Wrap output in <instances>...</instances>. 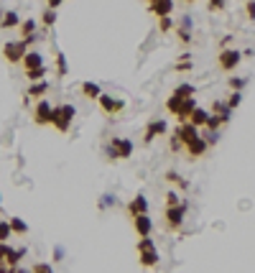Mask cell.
Segmentation results:
<instances>
[{"label":"cell","instance_id":"cell-1","mask_svg":"<svg viewBox=\"0 0 255 273\" xmlns=\"http://www.w3.org/2000/svg\"><path fill=\"white\" fill-rule=\"evenodd\" d=\"M74 115H77L74 105H69V102L54 105V107H51V125H54L59 133H66V131L71 128V120H74Z\"/></svg>","mask_w":255,"mask_h":273},{"label":"cell","instance_id":"cell-2","mask_svg":"<svg viewBox=\"0 0 255 273\" xmlns=\"http://www.w3.org/2000/svg\"><path fill=\"white\" fill-rule=\"evenodd\" d=\"M26 51H28V44H26L23 39H18V41H8V44L3 46V59H5L8 64H21V59H23Z\"/></svg>","mask_w":255,"mask_h":273},{"label":"cell","instance_id":"cell-3","mask_svg":"<svg viewBox=\"0 0 255 273\" xmlns=\"http://www.w3.org/2000/svg\"><path fill=\"white\" fill-rule=\"evenodd\" d=\"M184 214H187V205H171L166 207V212H163V220H166V227L169 230H174V232H179L181 230V225H184Z\"/></svg>","mask_w":255,"mask_h":273},{"label":"cell","instance_id":"cell-4","mask_svg":"<svg viewBox=\"0 0 255 273\" xmlns=\"http://www.w3.org/2000/svg\"><path fill=\"white\" fill-rule=\"evenodd\" d=\"M130 153H133V140H128V138H113L110 145H107V156H110L113 161L130 158Z\"/></svg>","mask_w":255,"mask_h":273},{"label":"cell","instance_id":"cell-5","mask_svg":"<svg viewBox=\"0 0 255 273\" xmlns=\"http://www.w3.org/2000/svg\"><path fill=\"white\" fill-rule=\"evenodd\" d=\"M97 102H100L102 113H107V115H120V113L125 110V100H123V97H113V95H100V97H97Z\"/></svg>","mask_w":255,"mask_h":273},{"label":"cell","instance_id":"cell-6","mask_svg":"<svg viewBox=\"0 0 255 273\" xmlns=\"http://www.w3.org/2000/svg\"><path fill=\"white\" fill-rule=\"evenodd\" d=\"M240 59H243V54L238 49H222L220 57H217V64H220L222 71H232V69L240 64Z\"/></svg>","mask_w":255,"mask_h":273},{"label":"cell","instance_id":"cell-7","mask_svg":"<svg viewBox=\"0 0 255 273\" xmlns=\"http://www.w3.org/2000/svg\"><path fill=\"white\" fill-rule=\"evenodd\" d=\"M51 107H54V105L41 97V100L36 102V107H33V123H36V125H51Z\"/></svg>","mask_w":255,"mask_h":273},{"label":"cell","instance_id":"cell-8","mask_svg":"<svg viewBox=\"0 0 255 273\" xmlns=\"http://www.w3.org/2000/svg\"><path fill=\"white\" fill-rule=\"evenodd\" d=\"M174 33H176L179 44L189 46L191 39H194V33H191V18H189V15H184V18H181L179 23H174Z\"/></svg>","mask_w":255,"mask_h":273},{"label":"cell","instance_id":"cell-9","mask_svg":"<svg viewBox=\"0 0 255 273\" xmlns=\"http://www.w3.org/2000/svg\"><path fill=\"white\" fill-rule=\"evenodd\" d=\"M207 148H209V143L204 140L202 136H196L194 140H189L187 145H184V151H187V156H189L191 161H196V158H202L204 153H207Z\"/></svg>","mask_w":255,"mask_h":273},{"label":"cell","instance_id":"cell-10","mask_svg":"<svg viewBox=\"0 0 255 273\" xmlns=\"http://www.w3.org/2000/svg\"><path fill=\"white\" fill-rule=\"evenodd\" d=\"M130 220H133V230L138 232V238H143V235H151V232H153V220L148 217V212L135 214V217H130Z\"/></svg>","mask_w":255,"mask_h":273},{"label":"cell","instance_id":"cell-11","mask_svg":"<svg viewBox=\"0 0 255 273\" xmlns=\"http://www.w3.org/2000/svg\"><path fill=\"white\" fill-rule=\"evenodd\" d=\"M148 10H151L153 18L171 15L174 13V0H148Z\"/></svg>","mask_w":255,"mask_h":273},{"label":"cell","instance_id":"cell-12","mask_svg":"<svg viewBox=\"0 0 255 273\" xmlns=\"http://www.w3.org/2000/svg\"><path fill=\"white\" fill-rule=\"evenodd\" d=\"M166 131H169L166 120H153V123H148V125H145V133H143V143H151L153 138L163 136Z\"/></svg>","mask_w":255,"mask_h":273},{"label":"cell","instance_id":"cell-13","mask_svg":"<svg viewBox=\"0 0 255 273\" xmlns=\"http://www.w3.org/2000/svg\"><path fill=\"white\" fill-rule=\"evenodd\" d=\"M174 136L187 145L189 140H194V138L199 136V128H196V125H191L189 120H187V123H179V128H176V133H174Z\"/></svg>","mask_w":255,"mask_h":273},{"label":"cell","instance_id":"cell-14","mask_svg":"<svg viewBox=\"0 0 255 273\" xmlns=\"http://www.w3.org/2000/svg\"><path fill=\"white\" fill-rule=\"evenodd\" d=\"M194 107H196V97H194V95H191V97H184V100H181V105H179V110L174 113V115H176V120H179V123H187Z\"/></svg>","mask_w":255,"mask_h":273},{"label":"cell","instance_id":"cell-15","mask_svg":"<svg viewBox=\"0 0 255 273\" xmlns=\"http://www.w3.org/2000/svg\"><path fill=\"white\" fill-rule=\"evenodd\" d=\"M138 263H140L143 268H156V266H158V253H156V248L138 250Z\"/></svg>","mask_w":255,"mask_h":273},{"label":"cell","instance_id":"cell-16","mask_svg":"<svg viewBox=\"0 0 255 273\" xmlns=\"http://www.w3.org/2000/svg\"><path fill=\"white\" fill-rule=\"evenodd\" d=\"M125 209H128V214H130V217H135V214H143V212H148V199H145L143 194H138L135 199H130V202H128Z\"/></svg>","mask_w":255,"mask_h":273},{"label":"cell","instance_id":"cell-17","mask_svg":"<svg viewBox=\"0 0 255 273\" xmlns=\"http://www.w3.org/2000/svg\"><path fill=\"white\" fill-rule=\"evenodd\" d=\"M46 92H49V82L39 79V82H31V87H28L26 97H31V100H41V97H44Z\"/></svg>","mask_w":255,"mask_h":273},{"label":"cell","instance_id":"cell-18","mask_svg":"<svg viewBox=\"0 0 255 273\" xmlns=\"http://www.w3.org/2000/svg\"><path fill=\"white\" fill-rule=\"evenodd\" d=\"M21 64H23L26 71H28V69H36V67H44V57H41L39 51H26L23 59H21Z\"/></svg>","mask_w":255,"mask_h":273},{"label":"cell","instance_id":"cell-19","mask_svg":"<svg viewBox=\"0 0 255 273\" xmlns=\"http://www.w3.org/2000/svg\"><path fill=\"white\" fill-rule=\"evenodd\" d=\"M21 36H23V41L26 44H31L33 41V33H36V21L33 18H26V21H21Z\"/></svg>","mask_w":255,"mask_h":273},{"label":"cell","instance_id":"cell-20","mask_svg":"<svg viewBox=\"0 0 255 273\" xmlns=\"http://www.w3.org/2000/svg\"><path fill=\"white\" fill-rule=\"evenodd\" d=\"M26 256V248H18V250H8V258H5V268L8 271H18V261Z\"/></svg>","mask_w":255,"mask_h":273},{"label":"cell","instance_id":"cell-21","mask_svg":"<svg viewBox=\"0 0 255 273\" xmlns=\"http://www.w3.org/2000/svg\"><path fill=\"white\" fill-rule=\"evenodd\" d=\"M21 26V15L15 10H8L0 15V28H18Z\"/></svg>","mask_w":255,"mask_h":273},{"label":"cell","instance_id":"cell-22","mask_svg":"<svg viewBox=\"0 0 255 273\" xmlns=\"http://www.w3.org/2000/svg\"><path fill=\"white\" fill-rule=\"evenodd\" d=\"M207 118H209V113H207L204 107H199V105H196V107L191 110V115H189V123H191V125H196V128H204V123H207Z\"/></svg>","mask_w":255,"mask_h":273},{"label":"cell","instance_id":"cell-23","mask_svg":"<svg viewBox=\"0 0 255 273\" xmlns=\"http://www.w3.org/2000/svg\"><path fill=\"white\" fill-rule=\"evenodd\" d=\"M82 95H84L87 100H97V97L102 95V89H100V84H95V82H82Z\"/></svg>","mask_w":255,"mask_h":273},{"label":"cell","instance_id":"cell-24","mask_svg":"<svg viewBox=\"0 0 255 273\" xmlns=\"http://www.w3.org/2000/svg\"><path fill=\"white\" fill-rule=\"evenodd\" d=\"M212 113H214V115H220V118H222V123H230L232 110L227 107V102H220V100H217V102L212 105Z\"/></svg>","mask_w":255,"mask_h":273},{"label":"cell","instance_id":"cell-25","mask_svg":"<svg viewBox=\"0 0 255 273\" xmlns=\"http://www.w3.org/2000/svg\"><path fill=\"white\" fill-rule=\"evenodd\" d=\"M8 222H10V232H15V235H26L28 232V225L21 217H10Z\"/></svg>","mask_w":255,"mask_h":273},{"label":"cell","instance_id":"cell-26","mask_svg":"<svg viewBox=\"0 0 255 273\" xmlns=\"http://www.w3.org/2000/svg\"><path fill=\"white\" fill-rule=\"evenodd\" d=\"M222 125H225V123H222V118H220V115H214V113H209V118H207L204 128H207V131H214V133H217V131H220Z\"/></svg>","mask_w":255,"mask_h":273},{"label":"cell","instance_id":"cell-27","mask_svg":"<svg viewBox=\"0 0 255 273\" xmlns=\"http://www.w3.org/2000/svg\"><path fill=\"white\" fill-rule=\"evenodd\" d=\"M171 95H176V97H181V100H184V97H191V95H196V89H194V84H187V82H184V84H179V87H176Z\"/></svg>","mask_w":255,"mask_h":273},{"label":"cell","instance_id":"cell-28","mask_svg":"<svg viewBox=\"0 0 255 273\" xmlns=\"http://www.w3.org/2000/svg\"><path fill=\"white\" fill-rule=\"evenodd\" d=\"M158 31H161V33L174 31V18H171V15H161V18H158Z\"/></svg>","mask_w":255,"mask_h":273},{"label":"cell","instance_id":"cell-29","mask_svg":"<svg viewBox=\"0 0 255 273\" xmlns=\"http://www.w3.org/2000/svg\"><path fill=\"white\" fill-rule=\"evenodd\" d=\"M26 77H28V82H39V79H44V77H46V67L28 69V71H26Z\"/></svg>","mask_w":255,"mask_h":273},{"label":"cell","instance_id":"cell-30","mask_svg":"<svg viewBox=\"0 0 255 273\" xmlns=\"http://www.w3.org/2000/svg\"><path fill=\"white\" fill-rule=\"evenodd\" d=\"M41 23H44V26H54V23H57V10H54V8H46V10L41 13Z\"/></svg>","mask_w":255,"mask_h":273},{"label":"cell","instance_id":"cell-31","mask_svg":"<svg viewBox=\"0 0 255 273\" xmlns=\"http://www.w3.org/2000/svg\"><path fill=\"white\" fill-rule=\"evenodd\" d=\"M163 179H166V181H171V184H179L181 189H187V187H189V184H187V181L176 174V171H166V176H163Z\"/></svg>","mask_w":255,"mask_h":273},{"label":"cell","instance_id":"cell-32","mask_svg":"<svg viewBox=\"0 0 255 273\" xmlns=\"http://www.w3.org/2000/svg\"><path fill=\"white\" fill-rule=\"evenodd\" d=\"M10 235H13V232H10V222H8V220H0V243H8Z\"/></svg>","mask_w":255,"mask_h":273},{"label":"cell","instance_id":"cell-33","mask_svg":"<svg viewBox=\"0 0 255 273\" xmlns=\"http://www.w3.org/2000/svg\"><path fill=\"white\" fill-rule=\"evenodd\" d=\"M240 102H243V95H240L238 89H232V95H230V100H227V107L235 110V107H240Z\"/></svg>","mask_w":255,"mask_h":273},{"label":"cell","instance_id":"cell-34","mask_svg":"<svg viewBox=\"0 0 255 273\" xmlns=\"http://www.w3.org/2000/svg\"><path fill=\"white\" fill-rule=\"evenodd\" d=\"M57 74L66 77V57L64 54H57Z\"/></svg>","mask_w":255,"mask_h":273},{"label":"cell","instance_id":"cell-35","mask_svg":"<svg viewBox=\"0 0 255 273\" xmlns=\"http://www.w3.org/2000/svg\"><path fill=\"white\" fill-rule=\"evenodd\" d=\"M191 67H194V64L189 62V54H184V62H179L174 69H176V71H191Z\"/></svg>","mask_w":255,"mask_h":273},{"label":"cell","instance_id":"cell-36","mask_svg":"<svg viewBox=\"0 0 255 273\" xmlns=\"http://www.w3.org/2000/svg\"><path fill=\"white\" fill-rule=\"evenodd\" d=\"M8 250H10V245H8V243H0V266H5V258H8Z\"/></svg>","mask_w":255,"mask_h":273},{"label":"cell","instance_id":"cell-37","mask_svg":"<svg viewBox=\"0 0 255 273\" xmlns=\"http://www.w3.org/2000/svg\"><path fill=\"white\" fill-rule=\"evenodd\" d=\"M31 271L33 273H51V266H49V263H36Z\"/></svg>","mask_w":255,"mask_h":273},{"label":"cell","instance_id":"cell-38","mask_svg":"<svg viewBox=\"0 0 255 273\" xmlns=\"http://www.w3.org/2000/svg\"><path fill=\"white\" fill-rule=\"evenodd\" d=\"M245 13H248L250 21H255V0H248V3H245Z\"/></svg>","mask_w":255,"mask_h":273},{"label":"cell","instance_id":"cell-39","mask_svg":"<svg viewBox=\"0 0 255 273\" xmlns=\"http://www.w3.org/2000/svg\"><path fill=\"white\" fill-rule=\"evenodd\" d=\"M209 10H225V0H209Z\"/></svg>","mask_w":255,"mask_h":273},{"label":"cell","instance_id":"cell-40","mask_svg":"<svg viewBox=\"0 0 255 273\" xmlns=\"http://www.w3.org/2000/svg\"><path fill=\"white\" fill-rule=\"evenodd\" d=\"M230 87H232V89H238V92H240V89H243V87H245V79H235V77H232V79H230Z\"/></svg>","mask_w":255,"mask_h":273},{"label":"cell","instance_id":"cell-41","mask_svg":"<svg viewBox=\"0 0 255 273\" xmlns=\"http://www.w3.org/2000/svg\"><path fill=\"white\" fill-rule=\"evenodd\" d=\"M171 205H179V194H174V192L166 194V207H171Z\"/></svg>","mask_w":255,"mask_h":273},{"label":"cell","instance_id":"cell-42","mask_svg":"<svg viewBox=\"0 0 255 273\" xmlns=\"http://www.w3.org/2000/svg\"><path fill=\"white\" fill-rule=\"evenodd\" d=\"M62 3H64V0H46V5H49V8H54V10H57Z\"/></svg>","mask_w":255,"mask_h":273},{"label":"cell","instance_id":"cell-43","mask_svg":"<svg viewBox=\"0 0 255 273\" xmlns=\"http://www.w3.org/2000/svg\"><path fill=\"white\" fill-rule=\"evenodd\" d=\"M184 3H187V5H191V3H196V0H184Z\"/></svg>","mask_w":255,"mask_h":273},{"label":"cell","instance_id":"cell-44","mask_svg":"<svg viewBox=\"0 0 255 273\" xmlns=\"http://www.w3.org/2000/svg\"><path fill=\"white\" fill-rule=\"evenodd\" d=\"M3 271H8V268H5V266H0V273H3Z\"/></svg>","mask_w":255,"mask_h":273},{"label":"cell","instance_id":"cell-45","mask_svg":"<svg viewBox=\"0 0 255 273\" xmlns=\"http://www.w3.org/2000/svg\"><path fill=\"white\" fill-rule=\"evenodd\" d=\"M0 205H3V202H0Z\"/></svg>","mask_w":255,"mask_h":273}]
</instances>
